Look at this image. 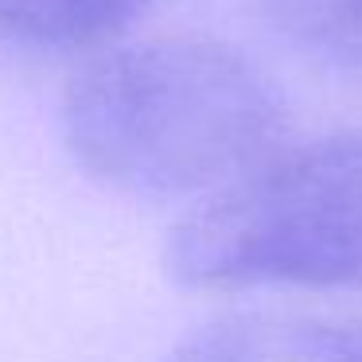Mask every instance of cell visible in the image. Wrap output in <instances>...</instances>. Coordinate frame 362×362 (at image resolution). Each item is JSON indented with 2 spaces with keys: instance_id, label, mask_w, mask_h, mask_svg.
<instances>
[{
  "instance_id": "obj_1",
  "label": "cell",
  "mask_w": 362,
  "mask_h": 362,
  "mask_svg": "<svg viewBox=\"0 0 362 362\" xmlns=\"http://www.w3.org/2000/svg\"><path fill=\"white\" fill-rule=\"evenodd\" d=\"M288 105L242 47L160 35L113 47L71 78L63 141L102 187L141 199L214 195L281 148Z\"/></svg>"
},
{
  "instance_id": "obj_2",
  "label": "cell",
  "mask_w": 362,
  "mask_h": 362,
  "mask_svg": "<svg viewBox=\"0 0 362 362\" xmlns=\"http://www.w3.org/2000/svg\"><path fill=\"white\" fill-rule=\"evenodd\" d=\"M164 261L195 292L362 288V129L276 148L206 195Z\"/></svg>"
},
{
  "instance_id": "obj_3",
  "label": "cell",
  "mask_w": 362,
  "mask_h": 362,
  "mask_svg": "<svg viewBox=\"0 0 362 362\" xmlns=\"http://www.w3.org/2000/svg\"><path fill=\"white\" fill-rule=\"evenodd\" d=\"M164 362H362V323L304 312H242L187 335Z\"/></svg>"
},
{
  "instance_id": "obj_4",
  "label": "cell",
  "mask_w": 362,
  "mask_h": 362,
  "mask_svg": "<svg viewBox=\"0 0 362 362\" xmlns=\"http://www.w3.org/2000/svg\"><path fill=\"white\" fill-rule=\"evenodd\" d=\"M152 0H0V40L35 51H82L117 40Z\"/></svg>"
},
{
  "instance_id": "obj_5",
  "label": "cell",
  "mask_w": 362,
  "mask_h": 362,
  "mask_svg": "<svg viewBox=\"0 0 362 362\" xmlns=\"http://www.w3.org/2000/svg\"><path fill=\"white\" fill-rule=\"evenodd\" d=\"M273 24L296 51L362 78V0H265Z\"/></svg>"
}]
</instances>
